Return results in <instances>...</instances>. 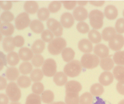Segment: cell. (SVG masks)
I'll list each match as a JSON object with an SVG mask.
<instances>
[{
  "label": "cell",
  "instance_id": "cell-44",
  "mask_svg": "<svg viewBox=\"0 0 124 104\" xmlns=\"http://www.w3.org/2000/svg\"><path fill=\"white\" fill-rule=\"evenodd\" d=\"M15 16L10 11H4L2 13L1 19L4 22H9L13 20Z\"/></svg>",
  "mask_w": 124,
  "mask_h": 104
},
{
  "label": "cell",
  "instance_id": "cell-61",
  "mask_svg": "<svg viewBox=\"0 0 124 104\" xmlns=\"http://www.w3.org/2000/svg\"><path fill=\"white\" fill-rule=\"evenodd\" d=\"M123 16H124V10L123 11Z\"/></svg>",
  "mask_w": 124,
  "mask_h": 104
},
{
  "label": "cell",
  "instance_id": "cell-24",
  "mask_svg": "<svg viewBox=\"0 0 124 104\" xmlns=\"http://www.w3.org/2000/svg\"><path fill=\"white\" fill-rule=\"evenodd\" d=\"M30 28L33 32L36 33H40L44 32V26L39 20H34L31 22Z\"/></svg>",
  "mask_w": 124,
  "mask_h": 104
},
{
  "label": "cell",
  "instance_id": "cell-26",
  "mask_svg": "<svg viewBox=\"0 0 124 104\" xmlns=\"http://www.w3.org/2000/svg\"><path fill=\"white\" fill-rule=\"evenodd\" d=\"M5 75H6V77L8 80L15 81L19 78V70L16 67H9L7 69L6 72H5Z\"/></svg>",
  "mask_w": 124,
  "mask_h": 104
},
{
  "label": "cell",
  "instance_id": "cell-31",
  "mask_svg": "<svg viewBox=\"0 0 124 104\" xmlns=\"http://www.w3.org/2000/svg\"><path fill=\"white\" fill-rule=\"evenodd\" d=\"M18 86L21 88H27L29 87L31 84V80L27 76H20L17 80Z\"/></svg>",
  "mask_w": 124,
  "mask_h": 104
},
{
  "label": "cell",
  "instance_id": "cell-21",
  "mask_svg": "<svg viewBox=\"0 0 124 104\" xmlns=\"http://www.w3.org/2000/svg\"><path fill=\"white\" fill-rule=\"evenodd\" d=\"M13 38L9 36L5 37L3 40V47L4 51L6 52H11L15 48V44L13 42Z\"/></svg>",
  "mask_w": 124,
  "mask_h": 104
},
{
  "label": "cell",
  "instance_id": "cell-13",
  "mask_svg": "<svg viewBox=\"0 0 124 104\" xmlns=\"http://www.w3.org/2000/svg\"><path fill=\"white\" fill-rule=\"evenodd\" d=\"M82 85L78 81H70L66 83V92L78 94L82 90Z\"/></svg>",
  "mask_w": 124,
  "mask_h": 104
},
{
  "label": "cell",
  "instance_id": "cell-17",
  "mask_svg": "<svg viewBox=\"0 0 124 104\" xmlns=\"http://www.w3.org/2000/svg\"><path fill=\"white\" fill-rule=\"evenodd\" d=\"M105 16L109 20H114L117 17L118 10L114 5H109L105 9Z\"/></svg>",
  "mask_w": 124,
  "mask_h": 104
},
{
  "label": "cell",
  "instance_id": "cell-3",
  "mask_svg": "<svg viewBox=\"0 0 124 104\" xmlns=\"http://www.w3.org/2000/svg\"><path fill=\"white\" fill-rule=\"evenodd\" d=\"M90 24L94 29H99L103 24L104 15L101 11L98 10L91 11L89 14Z\"/></svg>",
  "mask_w": 124,
  "mask_h": 104
},
{
  "label": "cell",
  "instance_id": "cell-27",
  "mask_svg": "<svg viewBox=\"0 0 124 104\" xmlns=\"http://www.w3.org/2000/svg\"><path fill=\"white\" fill-rule=\"evenodd\" d=\"M66 104H79L80 98L78 94L72 92H66Z\"/></svg>",
  "mask_w": 124,
  "mask_h": 104
},
{
  "label": "cell",
  "instance_id": "cell-41",
  "mask_svg": "<svg viewBox=\"0 0 124 104\" xmlns=\"http://www.w3.org/2000/svg\"><path fill=\"white\" fill-rule=\"evenodd\" d=\"M32 63L35 66L40 67L44 63V58L40 54L35 55L32 58Z\"/></svg>",
  "mask_w": 124,
  "mask_h": 104
},
{
  "label": "cell",
  "instance_id": "cell-34",
  "mask_svg": "<svg viewBox=\"0 0 124 104\" xmlns=\"http://www.w3.org/2000/svg\"><path fill=\"white\" fill-rule=\"evenodd\" d=\"M44 77V73L40 69H36L33 70L31 73L30 79L35 82H39L42 80Z\"/></svg>",
  "mask_w": 124,
  "mask_h": 104
},
{
  "label": "cell",
  "instance_id": "cell-6",
  "mask_svg": "<svg viewBox=\"0 0 124 104\" xmlns=\"http://www.w3.org/2000/svg\"><path fill=\"white\" fill-rule=\"evenodd\" d=\"M42 70L46 77H52L54 76L57 71L56 63L52 58H48L44 62L42 66Z\"/></svg>",
  "mask_w": 124,
  "mask_h": 104
},
{
  "label": "cell",
  "instance_id": "cell-4",
  "mask_svg": "<svg viewBox=\"0 0 124 104\" xmlns=\"http://www.w3.org/2000/svg\"><path fill=\"white\" fill-rule=\"evenodd\" d=\"M99 62V58L94 54H85L81 59L82 66L88 69H93L97 67Z\"/></svg>",
  "mask_w": 124,
  "mask_h": 104
},
{
  "label": "cell",
  "instance_id": "cell-29",
  "mask_svg": "<svg viewBox=\"0 0 124 104\" xmlns=\"http://www.w3.org/2000/svg\"><path fill=\"white\" fill-rule=\"evenodd\" d=\"M19 58L18 53L15 52H10L7 57V62L10 66H16L19 62Z\"/></svg>",
  "mask_w": 124,
  "mask_h": 104
},
{
  "label": "cell",
  "instance_id": "cell-36",
  "mask_svg": "<svg viewBox=\"0 0 124 104\" xmlns=\"http://www.w3.org/2000/svg\"><path fill=\"white\" fill-rule=\"evenodd\" d=\"M32 66L31 64L28 62H24L19 66V71L22 74H28L31 72Z\"/></svg>",
  "mask_w": 124,
  "mask_h": 104
},
{
  "label": "cell",
  "instance_id": "cell-58",
  "mask_svg": "<svg viewBox=\"0 0 124 104\" xmlns=\"http://www.w3.org/2000/svg\"><path fill=\"white\" fill-rule=\"evenodd\" d=\"M49 104H65L64 102H58L52 103Z\"/></svg>",
  "mask_w": 124,
  "mask_h": 104
},
{
  "label": "cell",
  "instance_id": "cell-15",
  "mask_svg": "<svg viewBox=\"0 0 124 104\" xmlns=\"http://www.w3.org/2000/svg\"><path fill=\"white\" fill-rule=\"evenodd\" d=\"M78 47L82 52L85 53H91L93 49L91 42L86 39H83L78 43Z\"/></svg>",
  "mask_w": 124,
  "mask_h": 104
},
{
  "label": "cell",
  "instance_id": "cell-47",
  "mask_svg": "<svg viewBox=\"0 0 124 104\" xmlns=\"http://www.w3.org/2000/svg\"><path fill=\"white\" fill-rule=\"evenodd\" d=\"M116 30L119 33H124V19H118L115 24Z\"/></svg>",
  "mask_w": 124,
  "mask_h": 104
},
{
  "label": "cell",
  "instance_id": "cell-43",
  "mask_svg": "<svg viewBox=\"0 0 124 104\" xmlns=\"http://www.w3.org/2000/svg\"><path fill=\"white\" fill-rule=\"evenodd\" d=\"M44 90V86L43 84L39 82H35L33 84L32 87V91L33 94L40 95L43 94Z\"/></svg>",
  "mask_w": 124,
  "mask_h": 104
},
{
  "label": "cell",
  "instance_id": "cell-57",
  "mask_svg": "<svg viewBox=\"0 0 124 104\" xmlns=\"http://www.w3.org/2000/svg\"><path fill=\"white\" fill-rule=\"evenodd\" d=\"M88 1H77L78 4V5H80V7H83V6H85V5L87 4L88 3Z\"/></svg>",
  "mask_w": 124,
  "mask_h": 104
},
{
  "label": "cell",
  "instance_id": "cell-5",
  "mask_svg": "<svg viewBox=\"0 0 124 104\" xmlns=\"http://www.w3.org/2000/svg\"><path fill=\"white\" fill-rule=\"evenodd\" d=\"M6 93L9 99L13 102H18L21 97V92L18 85L15 82H10L6 88Z\"/></svg>",
  "mask_w": 124,
  "mask_h": 104
},
{
  "label": "cell",
  "instance_id": "cell-49",
  "mask_svg": "<svg viewBox=\"0 0 124 104\" xmlns=\"http://www.w3.org/2000/svg\"><path fill=\"white\" fill-rule=\"evenodd\" d=\"M13 42L16 47H21L24 44V39L21 36H17L13 39Z\"/></svg>",
  "mask_w": 124,
  "mask_h": 104
},
{
  "label": "cell",
  "instance_id": "cell-11",
  "mask_svg": "<svg viewBox=\"0 0 124 104\" xmlns=\"http://www.w3.org/2000/svg\"><path fill=\"white\" fill-rule=\"evenodd\" d=\"M94 53L98 57L101 58L108 57L109 50L108 47L104 44H98L94 48Z\"/></svg>",
  "mask_w": 124,
  "mask_h": 104
},
{
  "label": "cell",
  "instance_id": "cell-12",
  "mask_svg": "<svg viewBox=\"0 0 124 104\" xmlns=\"http://www.w3.org/2000/svg\"><path fill=\"white\" fill-rule=\"evenodd\" d=\"M61 23L62 26L65 28H70L74 23L73 16L69 12L63 13L61 18Z\"/></svg>",
  "mask_w": 124,
  "mask_h": 104
},
{
  "label": "cell",
  "instance_id": "cell-18",
  "mask_svg": "<svg viewBox=\"0 0 124 104\" xmlns=\"http://www.w3.org/2000/svg\"><path fill=\"white\" fill-rule=\"evenodd\" d=\"M116 35V30L112 27H107L102 32V37L105 41H110Z\"/></svg>",
  "mask_w": 124,
  "mask_h": 104
},
{
  "label": "cell",
  "instance_id": "cell-40",
  "mask_svg": "<svg viewBox=\"0 0 124 104\" xmlns=\"http://www.w3.org/2000/svg\"><path fill=\"white\" fill-rule=\"evenodd\" d=\"M49 12L48 9L46 8H43L38 11V18L40 20L46 21L49 17Z\"/></svg>",
  "mask_w": 124,
  "mask_h": 104
},
{
  "label": "cell",
  "instance_id": "cell-37",
  "mask_svg": "<svg viewBox=\"0 0 124 104\" xmlns=\"http://www.w3.org/2000/svg\"><path fill=\"white\" fill-rule=\"evenodd\" d=\"M25 104H41L40 96L35 94H30L27 98Z\"/></svg>",
  "mask_w": 124,
  "mask_h": 104
},
{
  "label": "cell",
  "instance_id": "cell-30",
  "mask_svg": "<svg viewBox=\"0 0 124 104\" xmlns=\"http://www.w3.org/2000/svg\"><path fill=\"white\" fill-rule=\"evenodd\" d=\"M113 74L116 79L118 81H124V66L118 65L116 66L113 70Z\"/></svg>",
  "mask_w": 124,
  "mask_h": 104
},
{
  "label": "cell",
  "instance_id": "cell-48",
  "mask_svg": "<svg viewBox=\"0 0 124 104\" xmlns=\"http://www.w3.org/2000/svg\"><path fill=\"white\" fill-rule=\"evenodd\" d=\"M63 4L64 8L67 10L73 9L77 3L76 1H61Z\"/></svg>",
  "mask_w": 124,
  "mask_h": 104
},
{
  "label": "cell",
  "instance_id": "cell-14",
  "mask_svg": "<svg viewBox=\"0 0 124 104\" xmlns=\"http://www.w3.org/2000/svg\"><path fill=\"white\" fill-rule=\"evenodd\" d=\"M99 81L101 85L107 86L110 85L114 81V76L111 72L105 71L101 73Z\"/></svg>",
  "mask_w": 124,
  "mask_h": 104
},
{
  "label": "cell",
  "instance_id": "cell-23",
  "mask_svg": "<svg viewBox=\"0 0 124 104\" xmlns=\"http://www.w3.org/2000/svg\"><path fill=\"white\" fill-rule=\"evenodd\" d=\"M100 65L101 68L105 71H110L114 66L113 60L110 57L101 58L100 62Z\"/></svg>",
  "mask_w": 124,
  "mask_h": 104
},
{
  "label": "cell",
  "instance_id": "cell-46",
  "mask_svg": "<svg viewBox=\"0 0 124 104\" xmlns=\"http://www.w3.org/2000/svg\"><path fill=\"white\" fill-rule=\"evenodd\" d=\"M77 29L80 33H86L89 32V26L85 22H80L77 25Z\"/></svg>",
  "mask_w": 124,
  "mask_h": 104
},
{
  "label": "cell",
  "instance_id": "cell-16",
  "mask_svg": "<svg viewBox=\"0 0 124 104\" xmlns=\"http://www.w3.org/2000/svg\"><path fill=\"white\" fill-rule=\"evenodd\" d=\"M19 56L20 58L22 61H30L33 57V52L29 48L22 47L19 50Z\"/></svg>",
  "mask_w": 124,
  "mask_h": 104
},
{
  "label": "cell",
  "instance_id": "cell-2",
  "mask_svg": "<svg viewBox=\"0 0 124 104\" xmlns=\"http://www.w3.org/2000/svg\"><path fill=\"white\" fill-rule=\"evenodd\" d=\"M82 66L81 62L77 60H73L65 66L64 72L66 75L73 78L79 75L82 71Z\"/></svg>",
  "mask_w": 124,
  "mask_h": 104
},
{
  "label": "cell",
  "instance_id": "cell-10",
  "mask_svg": "<svg viewBox=\"0 0 124 104\" xmlns=\"http://www.w3.org/2000/svg\"><path fill=\"white\" fill-rule=\"evenodd\" d=\"M73 16L76 20L84 21L88 18V11L82 7H78L73 11Z\"/></svg>",
  "mask_w": 124,
  "mask_h": 104
},
{
  "label": "cell",
  "instance_id": "cell-45",
  "mask_svg": "<svg viewBox=\"0 0 124 104\" xmlns=\"http://www.w3.org/2000/svg\"><path fill=\"white\" fill-rule=\"evenodd\" d=\"M41 38L45 42H51L54 38L53 33L49 30H45L41 33Z\"/></svg>",
  "mask_w": 124,
  "mask_h": 104
},
{
  "label": "cell",
  "instance_id": "cell-9",
  "mask_svg": "<svg viewBox=\"0 0 124 104\" xmlns=\"http://www.w3.org/2000/svg\"><path fill=\"white\" fill-rule=\"evenodd\" d=\"M124 46V37L121 35H117L109 42V46L110 48L115 50L118 51L122 48Z\"/></svg>",
  "mask_w": 124,
  "mask_h": 104
},
{
  "label": "cell",
  "instance_id": "cell-51",
  "mask_svg": "<svg viewBox=\"0 0 124 104\" xmlns=\"http://www.w3.org/2000/svg\"><path fill=\"white\" fill-rule=\"evenodd\" d=\"M7 59L3 53L0 52V70H2L4 66L7 65Z\"/></svg>",
  "mask_w": 124,
  "mask_h": 104
},
{
  "label": "cell",
  "instance_id": "cell-19",
  "mask_svg": "<svg viewBox=\"0 0 124 104\" xmlns=\"http://www.w3.org/2000/svg\"><path fill=\"white\" fill-rule=\"evenodd\" d=\"M39 6L37 3L33 1H28L25 2L24 9L28 13L35 14L38 11Z\"/></svg>",
  "mask_w": 124,
  "mask_h": 104
},
{
  "label": "cell",
  "instance_id": "cell-32",
  "mask_svg": "<svg viewBox=\"0 0 124 104\" xmlns=\"http://www.w3.org/2000/svg\"><path fill=\"white\" fill-rule=\"evenodd\" d=\"M88 37L90 41L94 44H98L101 41V36L100 32L94 29L90 30Z\"/></svg>",
  "mask_w": 124,
  "mask_h": 104
},
{
  "label": "cell",
  "instance_id": "cell-8",
  "mask_svg": "<svg viewBox=\"0 0 124 104\" xmlns=\"http://www.w3.org/2000/svg\"><path fill=\"white\" fill-rule=\"evenodd\" d=\"M31 21L29 15L26 12H22L19 15L15 20V25L18 30H23L29 26Z\"/></svg>",
  "mask_w": 124,
  "mask_h": 104
},
{
  "label": "cell",
  "instance_id": "cell-39",
  "mask_svg": "<svg viewBox=\"0 0 124 104\" xmlns=\"http://www.w3.org/2000/svg\"><path fill=\"white\" fill-rule=\"evenodd\" d=\"M114 61L119 65L124 66V51H118L114 55Z\"/></svg>",
  "mask_w": 124,
  "mask_h": 104
},
{
  "label": "cell",
  "instance_id": "cell-54",
  "mask_svg": "<svg viewBox=\"0 0 124 104\" xmlns=\"http://www.w3.org/2000/svg\"><path fill=\"white\" fill-rule=\"evenodd\" d=\"M7 82L5 79L2 77H0V90H2L5 88H7Z\"/></svg>",
  "mask_w": 124,
  "mask_h": 104
},
{
  "label": "cell",
  "instance_id": "cell-1",
  "mask_svg": "<svg viewBox=\"0 0 124 104\" xmlns=\"http://www.w3.org/2000/svg\"><path fill=\"white\" fill-rule=\"evenodd\" d=\"M66 46V41L61 37L56 38L50 42L48 45V50L50 54L56 55L63 51Z\"/></svg>",
  "mask_w": 124,
  "mask_h": 104
},
{
  "label": "cell",
  "instance_id": "cell-22",
  "mask_svg": "<svg viewBox=\"0 0 124 104\" xmlns=\"http://www.w3.org/2000/svg\"><path fill=\"white\" fill-rule=\"evenodd\" d=\"M54 82L57 86H63L66 83L67 77L66 75L62 72H58L54 77Z\"/></svg>",
  "mask_w": 124,
  "mask_h": 104
},
{
  "label": "cell",
  "instance_id": "cell-25",
  "mask_svg": "<svg viewBox=\"0 0 124 104\" xmlns=\"http://www.w3.org/2000/svg\"><path fill=\"white\" fill-rule=\"evenodd\" d=\"M45 48V44L44 41L38 39L36 40L31 46V50L35 54H39L44 51Z\"/></svg>",
  "mask_w": 124,
  "mask_h": 104
},
{
  "label": "cell",
  "instance_id": "cell-53",
  "mask_svg": "<svg viewBox=\"0 0 124 104\" xmlns=\"http://www.w3.org/2000/svg\"><path fill=\"white\" fill-rule=\"evenodd\" d=\"M9 97L3 94L0 95V104H8L9 103Z\"/></svg>",
  "mask_w": 124,
  "mask_h": 104
},
{
  "label": "cell",
  "instance_id": "cell-55",
  "mask_svg": "<svg viewBox=\"0 0 124 104\" xmlns=\"http://www.w3.org/2000/svg\"><path fill=\"white\" fill-rule=\"evenodd\" d=\"M105 1H90L89 3L90 4L94 5L96 7H101L105 3Z\"/></svg>",
  "mask_w": 124,
  "mask_h": 104
},
{
  "label": "cell",
  "instance_id": "cell-60",
  "mask_svg": "<svg viewBox=\"0 0 124 104\" xmlns=\"http://www.w3.org/2000/svg\"><path fill=\"white\" fill-rule=\"evenodd\" d=\"M118 104H124V99L121 100L120 102L118 103Z\"/></svg>",
  "mask_w": 124,
  "mask_h": 104
},
{
  "label": "cell",
  "instance_id": "cell-7",
  "mask_svg": "<svg viewBox=\"0 0 124 104\" xmlns=\"http://www.w3.org/2000/svg\"><path fill=\"white\" fill-rule=\"evenodd\" d=\"M47 26L49 30L56 37H60L63 34V26L56 20L53 18L48 19L47 21Z\"/></svg>",
  "mask_w": 124,
  "mask_h": 104
},
{
  "label": "cell",
  "instance_id": "cell-42",
  "mask_svg": "<svg viewBox=\"0 0 124 104\" xmlns=\"http://www.w3.org/2000/svg\"><path fill=\"white\" fill-rule=\"evenodd\" d=\"M61 1H53L49 5L48 10L52 13H56L61 9Z\"/></svg>",
  "mask_w": 124,
  "mask_h": 104
},
{
  "label": "cell",
  "instance_id": "cell-59",
  "mask_svg": "<svg viewBox=\"0 0 124 104\" xmlns=\"http://www.w3.org/2000/svg\"><path fill=\"white\" fill-rule=\"evenodd\" d=\"M10 104H21L20 103H18L17 102H12Z\"/></svg>",
  "mask_w": 124,
  "mask_h": 104
},
{
  "label": "cell",
  "instance_id": "cell-28",
  "mask_svg": "<svg viewBox=\"0 0 124 104\" xmlns=\"http://www.w3.org/2000/svg\"><path fill=\"white\" fill-rule=\"evenodd\" d=\"M62 56L65 62H70L74 57L75 52L71 48H66L62 51Z\"/></svg>",
  "mask_w": 124,
  "mask_h": 104
},
{
  "label": "cell",
  "instance_id": "cell-56",
  "mask_svg": "<svg viewBox=\"0 0 124 104\" xmlns=\"http://www.w3.org/2000/svg\"><path fill=\"white\" fill-rule=\"evenodd\" d=\"M94 104H106V103L101 98H97L96 102L94 103Z\"/></svg>",
  "mask_w": 124,
  "mask_h": 104
},
{
  "label": "cell",
  "instance_id": "cell-38",
  "mask_svg": "<svg viewBox=\"0 0 124 104\" xmlns=\"http://www.w3.org/2000/svg\"><path fill=\"white\" fill-rule=\"evenodd\" d=\"M93 102V96L89 92H85L80 97L79 104H92Z\"/></svg>",
  "mask_w": 124,
  "mask_h": 104
},
{
  "label": "cell",
  "instance_id": "cell-20",
  "mask_svg": "<svg viewBox=\"0 0 124 104\" xmlns=\"http://www.w3.org/2000/svg\"><path fill=\"white\" fill-rule=\"evenodd\" d=\"M14 31L15 27L13 25L9 22H4L1 24V32L3 35L5 36H10L12 35Z\"/></svg>",
  "mask_w": 124,
  "mask_h": 104
},
{
  "label": "cell",
  "instance_id": "cell-50",
  "mask_svg": "<svg viewBox=\"0 0 124 104\" xmlns=\"http://www.w3.org/2000/svg\"><path fill=\"white\" fill-rule=\"evenodd\" d=\"M12 6V2L10 1H1L0 7L3 10L5 11L10 10Z\"/></svg>",
  "mask_w": 124,
  "mask_h": 104
},
{
  "label": "cell",
  "instance_id": "cell-52",
  "mask_svg": "<svg viewBox=\"0 0 124 104\" xmlns=\"http://www.w3.org/2000/svg\"><path fill=\"white\" fill-rule=\"evenodd\" d=\"M116 88L118 93L122 95H124V81H119L117 83Z\"/></svg>",
  "mask_w": 124,
  "mask_h": 104
},
{
  "label": "cell",
  "instance_id": "cell-33",
  "mask_svg": "<svg viewBox=\"0 0 124 104\" xmlns=\"http://www.w3.org/2000/svg\"><path fill=\"white\" fill-rule=\"evenodd\" d=\"M104 92V88L101 84L95 83L90 88V92L92 95L98 97L102 95Z\"/></svg>",
  "mask_w": 124,
  "mask_h": 104
},
{
  "label": "cell",
  "instance_id": "cell-35",
  "mask_svg": "<svg viewBox=\"0 0 124 104\" xmlns=\"http://www.w3.org/2000/svg\"><path fill=\"white\" fill-rule=\"evenodd\" d=\"M41 98L43 103L49 104L52 103L54 99V94L52 91L47 90L43 92Z\"/></svg>",
  "mask_w": 124,
  "mask_h": 104
}]
</instances>
